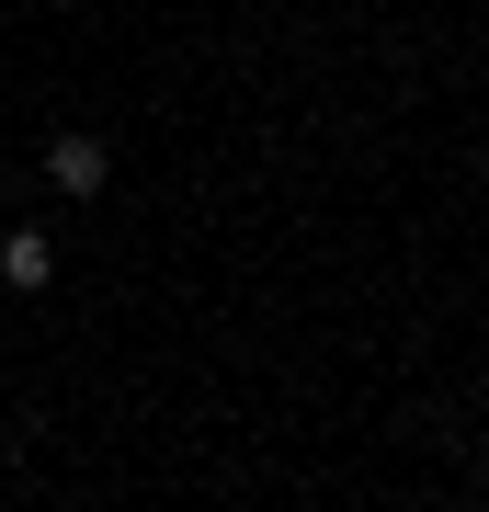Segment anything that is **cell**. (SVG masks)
<instances>
[{
    "mask_svg": "<svg viewBox=\"0 0 489 512\" xmlns=\"http://www.w3.org/2000/svg\"><path fill=\"white\" fill-rule=\"evenodd\" d=\"M46 183L91 205V194H103V183H114V160H103V137H57V148H46Z\"/></svg>",
    "mask_w": 489,
    "mask_h": 512,
    "instance_id": "6da1fadb",
    "label": "cell"
},
{
    "mask_svg": "<svg viewBox=\"0 0 489 512\" xmlns=\"http://www.w3.org/2000/svg\"><path fill=\"white\" fill-rule=\"evenodd\" d=\"M46 274H57V239L46 228H12V239H0V285H12V296H35Z\"/></svg>",
    "mask_w": 489,
    "mask_h": 512,
    "instance_id": "7a4b0ae2",
    "label": "cell"
}]
</instances>
